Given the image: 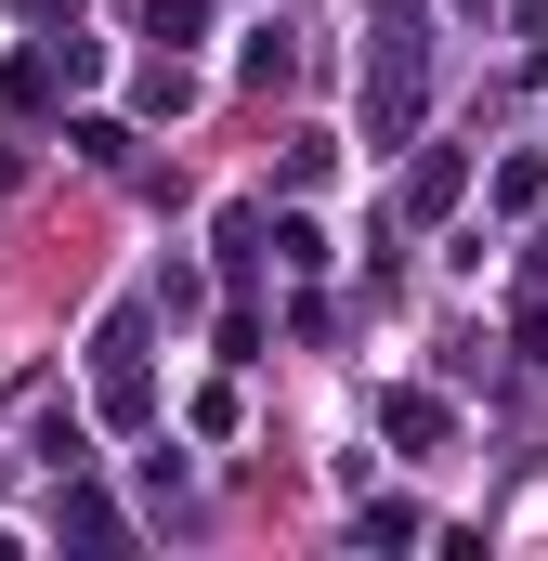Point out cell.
<instances>
[{"label":"cell","mask_w":548,"mask_h":561,"mask_svg":"<svg viewBox=\"0 0 548 561\" xmlns=\"http://www.w3.org/2000/svg\"><path fill=\"white\" fill-rule=\"evenodd\" d=\"M406 209H457V157H418V170H406Z\"/></svg>","instance_id":"obj_4"},{"label":"cell","mask_w":548,"mask_h":561,"mask_svg":"<svg viewBox=\"0 0 548 561\" xmlns=\"http://www.w3.org/2000/svg\"><path fill=\"white\" fill-rule=\"evenodd\" d=\"M457 13H496V0H457Z\"/></svg>","instance_id":"obj_5"},{"label":"cell","mask_w":548,"mask_h":561,"mask_svg":"<svg viewBox=\"0 0 548 561\" xmlns=\"http://www.w3.org/2000/svg\"><path fill=\"white\" fill-rule=\"evenodd\" d=\"M379 431H392V444H406V457H431V444H444V392H379Z\"/></svg>","instance_id":"obj_2"},{"label":"cell","mask_w":548,"mask_h":561,"mask_svg":"<svg viewBox=\"0 0 548 561\" xmlns=\"http://www.w3.org/2000/svg\"><path fill=\"white\" fill-rule=\"evenodd\" d=\"M536 275H548V236H536Z\"/></svg>","instance_id":"obj_6"},{"label":"cell","mask_w":548,"mask_h":561,"mask_svg":"<svg viewBox=\"0 0 548 561\" xmlns=\"http://www.w3.org/2000/svg\"><path fill=\"white\" fill-rule=\"evenodd\" d=\"M196 26H209V0H144V39H170V53H183Z\"/></svg>","instance_id":"obj_3"},{"label":"cell","mask_w":548,"mask_h":561,"mask_svg":"<svg viewBox=\"0 0 548 561\" xmlns=\"http://www.w3.org/2000/svg\"><path fill=\"white\" fill-rule=\"evenodd\" d=\"M92 392H105V419H118V431H144L157 392H144V327H132V313H105V340H92Z\"/></svg>","instance_id":"obj_1"}]
</instances>
